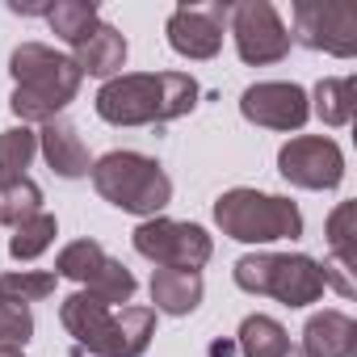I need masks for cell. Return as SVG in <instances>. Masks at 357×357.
I'll list each match as a JSON object with an SVG mask.
<instances>
[{
	"instance_id": "277c9868",
	"label": "cell",
	"mask_w": 357,
	"mask_h": 357,
	"mask_svg": "<svg viewBox=\"0 0 357 357\" xmlns=\"http://www.w3.org/2000/svg\"><path fill=\"white\" fill-rule=\"evenodd\" d=\"M93 185L109 206H118L126 215H143V219H155L172 202L168 172L143 151H109V155H101L93 164Z\"/></svg>"
},
{
	"instance_id": "6da1fadb",
	"label": "cell",
	"mask_w": 357,
	"mask_h": 357,
	"mask_svg": "<svg viewBox=\"0 0 357 357\" xmlns=\"http://www.w3.org/2000/svg\"><path fill=\"white\" fill-rule=\"evenodd\" d=\"M198 105V80L185 72H126L101 84L97 118L109 126H160Z\"/></svg>"
},
{
	"instance_id": "5b68a950",
	"label": "cell",
	"mask_w": 357,
	"mask_h": 357,
	"mask_svg": "<svg viewBox=\"0 0 357 357\" xmlns=\"http://www.w3.org/2000/svg\"><path fill=\"white\" fill-rule=\"evenodd\" d=\"M236 286L248 294L278 298L282 307H311L324 298V265L303 252H248L231 269Z\"/></svg>"
},
{
	"instance_id": "5bb4252c",
	"label": "cell",
	"mask_w": 357,
	"mask_h": 357,
	"mask_svg": "<svg viewBox=\"0 0 357 357\" xmlns=\"http://www.w3.org/2000/svg\"><path fill=\"white\" fill-rule=\"evenodd\" d=\"M307 357H353L357 353V324L344 311H319L303 328Z\"/></svg>"
},
{
	"instance_id": "d6986e66",
	"label": "cell",
	"mask_w": 357,
	"mask_h": 357,
	"mask_svg": "<svg viewBox=\"0 0 357 357\" xmlns=\"http://www.w3.org/2000/svg\"><path fill=\"white\" fill-rule=\"evenodd\" d=\"M328 248H332V265H340L344 273L357 269V202H340L328 215Z\"/></svg>"
},
{
	"instance_id": "7402d4cb",
	"label": "cell",
	"mask_w": 357,
	"mask_h": 357,
	"mask_svg": "<svg viewBox=\"0 0 357 357\" xmlns=\"http://www.w3.org/2000/svg\"><path fill=\"white\" fill-rule=\"evenodd\" d=\"M55 236H59V223H55V215L38 211L34 219H26L22 227H13L9 257H13V261H38V257H43V252L55 244Z\"/></svg>"
},
{
	"instance_id": "9c48e42d",
	"label": "cell",
	"mask_w": 357,
	"mask_h": 357,
	"mask_svg": "<svg viewBox=\"0 0 357 357\" xmlns=\"http://www.w3.org/2000/svg\"><path fill=\"white\" fill-rule=\"evenodd\" d=\"M278 172L298 190H336L344 181V155L328 135H298L278 151Z\"/></svg>"
},
{
	"instance_id": "83f0119b",
	"label": "cell",
	"mask_w": 357,
	"mask_h": 357,
	"mask_svg": "<svg viewBox=\"0 0 357 357\" xmlns=\"http://www.w3.org/2000/svg\"><path fill=\"white\" fill-rule=\"evenodd\" d=\"M0 357H26V353H22L17 344H0Z\"/></svg>"
},
{
	"instance_id": "44dd1931",
	"label": "cell",
	"mask_w": 357,
	"mask_h": 357,
	"mask_svg": "<svg viewBox=\"0 0 357 357\" xmlns=\"http://www.w3.org/2000/svg\"><path fill=\"white\" fill-rule=\"evenodd\" d=\"M240 349L244 357H282L290 349V336L273 315H248L240 324Z\"/></svg>"
},
{
	"instance_id": "d4e9b609",
	"label": "cell",
	"mask_w": 357,
	"mask_h": 357,
	"mask_svg": "<svg viewBox=\"0 0 357 357\" xmlns=\"http://www.w3.org/2000/svg\"><path fill=\"white\" fill-rule=\"evenodd\" d=\"M43 211V190L30 181V176H22V181H9L0 185V223L9 227H22L26 219H34Z\"/></svg>"
},
{
	"instance_id": "2e32d148",
	"label": "cell",
	"mask_w": 357,
	"mask_h": 357,
	"mask_svg": "<svg viewBox=\"0 0 357 357\" xmlns=\"http://www.w3.org/2000/svg\"><path fill=\"white\" fill-rule=\"evenodd\" d=\"M202 273L194 269H155L151 273V303L164 315H194L202 303Z\"/></svg>"
},
{
	"instance_id": "3957f363",
	"label": "cell",
	"mask_w": 357,
	"mask_h": 357,
	"mask_svg": "<svg viewBox=\"0 0 357 357\" xmlns=\"http://www.w3.org/2000/svg\"><path fill=\"white\" fill-rule=\"evenodd\" d=\"M59 319L97 357H143L155 336V307H105L84 290L63 298Z\"/></svg>"
},
{
	"instance_id": "484cf974",
	"label": "cell",
	"mask_w": 357,
	"mask_h": 357,
	"mask_svg": "<svg viewBox=\"0 0 357 357\" xmlns=\"http://www.w3.org/2000/svg\"><path fill=\"white\" fill-rule=\"evenodd\" d=\"M34 336V311L30 303L13 298L9 290H0V344H26Z\"/></svg>"
},
{
	"instance_id": "ffe728a7",
	"label": "cell",
	"mask_w": 357,
	"mask_h": 357,
	"mask_svg": "<svg viewBox=\"0 0 357 357\" xmlns=\"http://www.w3.org/2000/svg\"><path fill=\"white\" fill-rule=\"evenodd\" d=\"M34 155H38V135L30 126H9L0 135V185L30 176L26 168L34 164Z\"/></svg>"
},
{
	"instance_id": "8fae6325",
	"label": "cell",
	"mask_w": 357,
	"mask_h": 357,
	"mask_svg": "<svg viewBox=\"0 0 357 357\" xmlns=\"http://www.w3.org/2000/svg\"><path fill=\"white\" fill-rule=\"evenodd\" d=\"M227 17H231V5H176L164 26L168 47L181 59H215L223 51Z\"/></svg>"
},
{
	"instance_id": "603a6c76",
	"label": "cell",
	"mask_w": 357,
	"mask_h": 357,
	"mask_svg": "<svg viewBox=\"0 0 357 357\" xmlns=\"http://www.w3.org/2000/svg\"><path fill=\"white\" fill-rule=\"evenodd\" d=\"M135 273L122 265V261H114V257H105V265L93 273V282L84 286V294H93V298H101L105 307H126L130 298H135Z\"/></svg>"
},
{
	"instance_id": "30bf717a",
	"label": "cell",
	"mask_w": 357,
	"mask_h": 357,
	"mask_svg": "<svg viewBox=\"0 0 357 357\" xmlns=\"http://www.w3.org/2000/svg\"><path fill=\"white\" fill-rule=\"evenodd\" d=\"M290 38H298L311 51L353 59L357 55V13L344 5H324V0H298Z\"/></svg>"
},
{
	"instance_id": "52a82bcc",
	"label": "cell",
	"mask_w": 357,
	"mask_h": 357,
	"mask_svg": "<svg viewBox=\"0 0 357 357\" xmlns=\"http://www.w3.org/2000/svg\"><path fill=\"white\" fill-rule=\"evenodd\" d=\"M130 244L139 257L155 261L160 269H202L211 257H215V240L206 236V227L198 223H181V219H143L135 231H130Z\"/></svg>"
},
{
	"instance_id": "ac0fdd59",
	"label": "cell",
	"mask_w": 357,
	"mask_h": 357,
	"mask_svg": "<svg viewBox=\"0 0 357 357\" xmlns=\"http://www.w3.org/2000/svg\"><path fill=\"white\" fill-rule=\"evenodd\" d=\"M101 13L93 0H55V5L47 9V26L68 43V47H80L93 30H97Z\"/></svg>"
},
{
	"instance_id": "ba28073f",
	"label": "cell",
	"mask_w": 357,
	"mask_h": 357,
	"mask_svg": "<svg viewBox=\"0 0 357 357\" xmlns=\"http://www.w3.org/2000/svg\"><path fill=\"white\" fill-rule=\"evenodd\" d=\"M227 30H231V38H236L240 59L252 63V68L282 63V59L290 55V43H294L269 0H244V5H231Z\"/></svg>"
},
{
	"instance_id": "e0dca14e",
	"label": "cell",
	"mask_w": 357,
	"mask_h": 357,
	"mask_svg": "<svg viewBox=\"0 0 357 357\" xmlns=\"http://www.w3.org/2000/svg\"><path fill=\"white\" fill-rule=\"evenodd\" d=\"M307 101H315L311 114H319L324 126H349L353 105H357V84H353V76H324Z\"/></svg>"
},
{
	"instance_id": "f1b7e54d",
	"label": "cell",
	"mask_w": 357,
	"mask_h": 357,
	"mask_svg": "<svg viewBox=\"0 0 357 357\" xmlns=\"http://www.w3.org/2000/svg\"><path fill=\"white\" fill-rule=\"evenodd\" d=\"M282 357H307V353H303V349H298V344H290V349H286V353H282Z\"/></svg>"
},
{
	"instance_id": "8992f818",
	"label": "cell",
	"mask_w": 357,
	"mask_h": 357,
	"mask_svg": "<svg viewBox=\"0 0 357 357\" xmlns=\"http://www.w3.org/2000/svg\"><path fill=\"white\" fill-rule=\"evenodd\" d=\"M215 223L227 240L240 244H278L303 236V211L282 194L261 190H227L215 202Z\"/></svg>"
},
{
	"instance_id": "7a4b0ae2",
	"label": "cell",
	"mask_w": 357,
	"mask_h": 357,
	"mask_svg": "<svg viewBox=\"0 0 357 357\" xmlns=\"http://www.w3.org/2000/svg\"><path fill=\"white\" fill-rule=\"evenodd\" d=\"M9 72L17 80L13 97H9V109L26 122H55L80 93V68L72 55H59L55 47L47 43H22L13 55H9Z\"/></svg>"
},
{
	"instance_id": "cb8c5ba5",
	"label": "cell",
	"mask_w": 357,
	"mask_h": 357,
	"mask_svg": "<svg viewBox=\"0 0 357 357\" xmlns=\"http://www.w3.org/2000/svg\"><path fill=\"white\" fill-rule=\"evenodd\" d=\"M101 265H105V248H101L97 240H72V244L55 257V278H68V282L89 286Z\"/></svg>"
},
{
	"instance_id": "9a60e30c",
	"label": "cell",
	"mask_w": 357,
	"mask_h": 357,
	"mask_svg": "<svg viewBox=\"0 0 357 357\" xmlns=\"http://www.w3.org/2000/svg\"><path fill=\"white\" fill-rule=\"evenodd\" d=\"M76 55V68H80V76H101V80H114V76H122V63H126V38L114 30V26H105V22H97V30L80 43V47H72Z\"/></svg>"
},
{
	"instance_id": "7c38bea8",
	"label": "cell",
	"mask_w": 357,
	"mask_h": 357,
	"mask_svg": "<svg viewBox=\"0 0 357 357\" xmlns=\"http://www.w3.org/2000/svg\"><path fill=\"white\" fill-rule=\"evenodd\" d=\"M240 114L265 130H303V122L311 118V101L290 80H261V84L244 89Z\"/></svg>"
},
{
	"instance_id": "4fadbf2b",
	"label": "cell",
	"mask_w": 357,
	"mask_h": 357,
	"mask_svg": "<svg viewBox=\"0 0 357 357\" xmlns=\"http://www.w3.org/2000/svg\"><path fill=\"white\" fill-rule=\"evenodd\" d=\"M38 151L47 155L51 172L55 176H68V181L93 172V160H89V147H84L80 130L72 122H63V118H55V122H47L38 130Z\"/></svg>"
},
{
	"instance_id": "4316f807",
	"label": "cell",
	"mask_w": 357,
	"mask_h": 357,
	"mask_svg": "<svg viewBox=\"0 0 357 357\" xmlns=\"http://www.w3.org/2000/svg\"><path fill=\"white\" fill-rule=\"evenodd\" d=\"M55 273H38V269H9L5 278H0V290H9L13 298L22 303H43L55 294Z\"/></svg>"
}]
</instances>
